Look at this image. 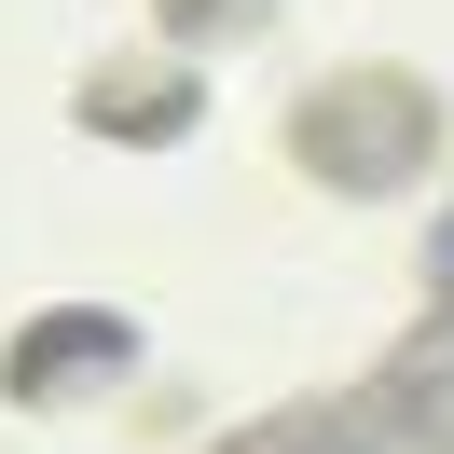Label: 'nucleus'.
Here are the masks:
<instances>
[{
    "instance_id": "1",
    "label": "nucleus",
    "mask_w": 454,
    "mask_h": 454,
    "mask_svg": "<svg viewBox=\"0 0 454 454\" xmlns=\"http://www.w3.org/2000/svg\"><path fill=\"white\" fill-rule=\"evenodd\" d=\"M441 276H454V248H441Z\"/></svg>"
}]
</instances>
